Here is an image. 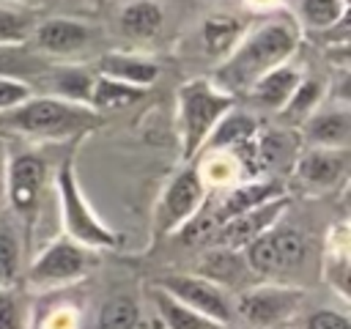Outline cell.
<instances>
[{
  "label": "cell",
  "mask_w": 351,
  "mask_h": 329,
  "mask_svg": "<svg viewBox=\"0 0 351 329\" xmlns=\"http://www.w3.org/2000/svg\"><path fill=\"white\" fill-rule=\"evenodd\" d=\"M302 27L296 16L291 14H274L271 19L244 30V36L236 41V47L222 58L217 66L211 82L239 99L250 90V85L263 77L266 71L288 63L302 41Z\"/></svg>",
  "instance_id": "obj_1"
},
{
  "label": "cell",
  "mask_w": 351,
  "mask_h": 329,
  "mask_svg": "<svg viewBox=\"0 0 351 329\" xmlns=\"http://www.w3.org/2000/svg\"><path fill=\"white\" fill-rule=\"evenodd\" d=\"M101 123H104V115H99L93 107L47 96V93L44 96L33 93L27 101L0 112V132L44 140V143L74 140L96 132Z\"/></svg>",
  "instance_id": "obj_2"
},
{
  "label": "cell",
  "mask_w": 351,
  "mask_h": 329,
  "mask_svg": "<svg viewBox=\"0 0 351 329\" xmlns=\"http://www.w3.org/2000/svg\"><path fill=\"white\" fill-rule=\"evenodd\" d=\"M239 99L219 90L208 77L186 80L176 93V132L181 164L195 162L217 123L236 107Z\"/></svg>",
  "instance_id": "obj_3"
},
{
  "label": "cell",
  "mask_w": 351,
  "mask_h": 329,
  "mask_svg": "<svg viewBox=\"0 0 351 329\" xmlns=\"http://www.w3.org/2000/svg\"><path fill=\"white\" fill-rule=\"evenodd\" d=\"M55 195H58L63 236H69L71 241H77L88 249H118L123 244L121 233H115L93 211L90 200L85 197L71 156H66L55 173Z\"/></svg>",
  "instance_id": "obj_4"
},
{
  "label": "cell",
  "mask_w": 351,
  "mask_h": 329,
  "mask_svg": "<svg viewBox=\"0 0 351 329\" xmlns=\"http://www.w3.org/2000/svg\"><path fill=\"white\" fill-rule=\"evenodd\" d=\"M247 269L255 277L277 280L288 271H296L307 255V236L291 222H274L252 244L241 249Z\"/></svg>",
  "instance_id": "obj_5"
},
{
  "label": "cell",
  "mask_w": 351,
  "mask_h": 329,
  "mask_svg": "<svg viewBox=\"0 0 351 329\" xmlns=\"http://www.w3.org/2000/svg\"><path fill=\"white\" fill-rule=\"evenodd\" d=\"M5 200L8 211L22 228L25 241H30L38 211H41V195L47 186V162L36 154H14L5 162Z\"/></svg>",
  "instance_id": "obj_6"
},
{
  "label": "cell",
  "mask_w": 351,
  "mask_h": 329,
  "mask_svg": "<svg viewBox=\"0 0 351 329\" xmlns=\"http://www.w3.org/2000/svg\"><path fill=\"white\" fill-rule=\"evenodd\" d=\"M206 197H208V189L195 162L181 164L159 195V203L154 208V233L156 236L178 233L184 225H189L203 211Z\"/></svg>",
  "instance_id": "obj_7"
},
{
  "label": "cell",
  "mask_w": 351,
  "mask_h": 329,
  "mask_svg": "<svg viewBox=\"0 0 351 329\" xmlns=\"http://www.w3.org/2000/svg\"><path fill=\"white\" fill-rule=\"evenodd\" d=\"M96 266L93 249L71 241L69 236L52 239L25 269V280L36 288H60L74 285Z\"/></svg>",
  "instance_id": "obj_8"
},
{
  "label": "cell",
  "mask_w": 351,
  "mask_h": 329,
  "mask_svg": "<svg viewBox=\"0 0 351 329\" xmlns=\"http://www.w3.org/2000/svg\"><path fill=\"white\" fill-rule=\"evenodd\" d=\"M302 299H304V291L296 285L261 282V285L241 291L233 310L255 329H274V326L285 324L288 318H293Z\"/></svg>",
  "instance_id": "obj_9"
},
{
  "label": "cell",
  "mask_w": 351,
  "mask_h": 329,
  "mask_svg": "<svg viewBox=\"0 0 351 329\" xmlns=\"http://www.w3.org/2000/svg\"><path fill=\"white\" fill-rule=\"evenodd\" d=\"M154 285H159L162 291H167L170 296H176L178 302H184L186 307H192L195 313H200L203 318H208L217 326H222L233 318V302H230L228 291L203 274H184V271L165 274Z\"/></svg>",
  "instance_id": "obj_10"
},
{
  "label": "cell",
  "mask_w": 351,
  "mask_h": 329,
  "mask_svg": "<svg viewBox=\"0 0 351 329\" xmlns=\"http://www.w3.org/2000/svg\"><path fill=\"white\" fill-rule=\"evenodd\" d=\"M288 211V197L280 195L263 206H255L244 214H236L225 222H219L217 228L208 230V241L214 249H230V252H241L247 244H252L263 230H269L274 222L282 219V214Z\"/></svg>",
  "instance_id": "obj_11"
},
{
  "label": "cell",
  "mask_w": 351,
  "mask_h": 329,
  "mask_svg": "<svg viewBox=\"0 0 351 329\" xmlns=\"http://www.w3.org/2000/svg\"><path fill=\"white\" fill-rule=\"evenodd\" d=\"M93 27L74 16H49L38 19L30 33V49L47 58H74L90 49Z\"/></svg>",
  "instance_id": "obj_12"
},
{
  "label": "cell",
  "mask_w": 351,
  "mask_h": 329,
  "mask_svg": "<svg viewBox=\"0 0 351 329\" xmlns=\"http://www.w3.org/2000/svg\"><path fill=\"white\" fill-rule=\"evenodd\" d=\"M348 173V151L307 148L293 159V175L304 192L324 195L337 189Z\"/></svg>",
  "instance_id": "obj_13"
},
{
  "label": "cell",
  "mask_w": 351,
  "mask_h": 329,
  "mask_svg": "<svg viewBox=\"0 0 351 329\" xmlns=\"http://www.w3.org/2000/svg\"><path fill=\"white\" fill-rule=\"evenodd\" d=\"M93 69L101 77H110V80H118V82H126V85H134L143 90H148L162 74V66L154 58L140 55V52H126V49L104 52Z\"/></svg>",
  "instance_id": "obj_14"
},
{
  "label": "cell",
  "mask_w": 351,
  "mask_h": 329,
  "mask_svg": "<svg viewBox=\"0 0 351 329\" xmlns=\"http://www.w3.org/2000/svg\"><path fill=\"white\" fill-rule=\"evenodd\" d=\"M302 80H304V71L288 60V63H282V66L266 71L263 77H258V80L250 85V90H247L244 96L250 99V104H252L255 110L280 112V110L288 104V99L293 96V90H296V85H299Z\"/></svg>",
  "instance_id": "obj_15"
},
{
  "label": "cell",
  "mask_w": 351,
  "mask_h": 329,
  "mask_svg": "<svg viewBox=\"0 0 351 329\" xmlns=\"http://www.w3.org/2000/svg\"><path fill=\"white\" fill-rule=\"evenodd\" d=\"M302 137L307 148H332V151H348L351 145V112L348 107L337 110H315L302 123Z\"/></svg>",
  "instance_id": "obj_16"
},
{
  "label": "cell",
  "mask_w": 351,
  "mask_h": 329,
  "mask_svg": "<svg viewBox=\"0 0 351 329\" xmlns=\"http://www.w3.org/2000/svg\"><path fill=\"white\" fill-rule=\"evenodd\" d=\"M38 82H44L49 88L47 96H58L66 101H77V104H88L93 82H96V69L88 66H47L38 74Z\"/></svg>",
  "instance_id": "obj_17"
},
{
  "label": "cell",
  "mask_w": 351,
  "mask_h": 329,
  "mask_svg": "<svg viewBox=\"0 0 351 329\" xmlns=\"http://www.w3.org/2000/svg\"><path fill=\"white\" fill-rule=\"evenodd\" d=\"M118 33L129 41H148L165 27V8L159 0H129L118 11Z\"/></svg>",
  "instance_id": "obj_18"
},
{
  "label": "cell",
  "mask_w": 351,
  "mask_h": 329,
  "mask_svg": "<svg viewBox=\"0 0 351 329\" xmlns=\"http://www.w3.org/2000/svg\"><path fill=\"white\" fill-rule=\"evenodd\" d=\"M195 167L206 184V189L211 186H236L241 184L244 178L252 181L241 164V159L233 154V151H203L197 159H195Z\"/></svg>",
  "instance_id": "obj_19"
},
{
  "label": "cell",
  "mask_w": 351,
  "mask_h": 329,
  "mask_svg": "<svg viewBox=\"0 0 351 329\" xmlns=\"http://www.w3.org/2000/svg\"><path fill=\"white\" fill-rule=\"evenodd\" d=\"M25 236L8 208H0V285H11L22 274Z\"/></svg>",
  "instance_id": "obj_20"
},
{
  "label": "cell",
  "mask_w": 351,
  "mask_h": 329,
  "mask_svg": "<svg viewBox=\"0 0 351 329\" xmlns=\"http://www.w3.org/2000/svg\"><path fill=\"white\" fill-rule=\"evenodd\" d=\"M148 296H151L165 329H219L217 324H211L208 318H203L200 313H195L192 307H186L184 302H178L167 291H162L159 285H151Z\"/></svg>",
  "instance_id": "obj_21"
},
{
  "label": "cell",
  "mask_w": 351,
  "mask_h": 329,
  "mask_svg": "<svg viewBox=\"0 0 351 329\" xmlns=\"http://www.w3.org/2000/svg\"><path fill=\"white\" fill-rule=\"evenodd\" d=\"M255 156L261 164V173L266 170H277L282 164H291L296 159V140L291 137V132L285 129H258L255 137Z\"/></svg>",
  "instance_id": "obj_22"
},
{
  "label": "cell",
  "mask_w": 351,
  "mask_h": 329,
  "mask_svg": "<svg viewBox=\"0 0 351 329\" xmlns=\"http://www.w3.org/2000/svg\"><path fill=\"white\" fill-rule=\"evenodd\" d=\"M326 282L346 299L348 296V228L340 222L326 236V258H324Z\"/></svg>",
  "instance_id": "obj_23"
},
{
  "label": "cell",
  "mask_w": 351,
  "mask_h": 329,
  "mask_svg": "<svg viewBox=\"0 0 351 329\" xmlns=\"http://www.w3.org/2000/svg\"><path fill=\"white\" fill-rule=\"evenodd\" d=\"M244 36V22H239L236 16L230 14H214V16H206L203 25H200V41H203V49L214 58H225L236 41Z\"/></svg>",
  "instance_id": "obj_24"
},
{
  "label": "cell",
  "mask_w": 351,
  "mask_h": 329,
  "mask_svg": "<svg viewBox=\"0 0 351 329\" xmlns=\"http://www.w3.org/2000/svg\"><path fill=\"white\" fill-rule=\"evenodd\" d=\"M143 96H145L143 88H134V85H126V82H118V80H110V77L96 74V82H93L88 107H93L99 115H107V112H115V110H123V107L137 104Z\"/></svg>",
  "instance_id": "obj_25"
},
{
  "label": "cell",
  "mask_w": 351,
  "mask_h": 329,
  "mask_svg": "<svg viewBox=\"0 0 351 329\" xmlns=\"http://www.w3.org/2000/svg\"><path fill=\"white\" fill-rule=\"evenodd\" d=\"M348 14V0H299L296 8V22L304 30H332L337 27Z\"/></svg>",
  "instance_id": "obj_26"
},
{
  "label": "cell",
  "mask_w": 351,
  "mask_h": 329,
  "mask_svg": "<svg viewBox=\"0 0 351 329\" xmlns=\"http://www.w3.org/2000/svg\"><path fill=\"white\" fill-rule=\"evenodd\" d=\"M140 326V304L129 293H112L104 299L96 315V329H137Z\"/></svg>",
  "instance_id": "obj_27"
},
{
  "label": "cell",
  "mask_w": 351,
  "mask_h": 329,
  "mask_svg": "<svg viewBox=\"0 0 351 329\" xmlns=\"http://www.w3.org/2000/svg\"><path fill=\"white\" fill-rule=\"evenodd\" d=\"M321 99H324V82H321V80H313V77L304 74V80L296 85L293 96H291L288 104L280 110V115L285 118V123H291V126H302V123L318 110Z\"/></svg>",
  "instance_id": "obj_28"
},
{
  "label": "cell",
  "mask_w": 351,
  "mask_h": 329,
  "mask_svg": "<svg viewBox=\"0 0 351 329\" xmlns=\"http://www.w3.org/2000/svg\"><path fill=\"white\" fill-rule=\"evenodd\" d=\"M36 22V14L27 8L0 5V47H25Z\"/></svg>",
  "instance_id": "obj_29"
},
{
  "label": "cell",
  "mask_w": 351,
  "mask_h": 329,
  "mask_svg": "<svg viewBox=\"0 0 351 329\" xmlns=\"http://www.w3.org/2000/svg\"><path fill=\"white\" fill-rule=\"evenodd\" d=\"M44 69H47L44 58L36 55L33 49H27V47H0V74L25 80V77H38Z\"/></svg>",
  "instance_id": "obj_30"
},
{
  "label": "cell",
  "mask_w": 351,
  "mask_h": 329,
  "mask_svg": "<svg viewBox=\"0 0 351 329\" xmlns=\"http://www.w3.org/2000/svg\"><path fill=\"white\" fill-rule=\"evenodd\" d=\"M30 96H33V85L27 80H16V77L0 74V112L27 101Z\"/></svg>",
  "instance_id": "obj_31"
},
{
  "label": "cell",
  "mask_w": 351,
  "mask_h": 329,
  "mask_svg": "<svg viewBox=\"0 0 351 329\" xmlns=\"http://www.w3.org/2000/svg\"><path fill=\"white\" fill-rule=\"evenodd\" d=\"M80 326V310L74 304H52L41 318L36 329H77Z\"/></svg>",
  "instance_id": "obj_32"
},
{
  "label": "cell",
  "mask_w": 351,
  "mask_h": 329,
  "mask_svg": "<svg viewBox=\"0 0 351 329\" xmlns=\"http://www.w3.org/2000/svg\"><path fill=\"white\" fill-rule=\"evenodd\" d=\"M0 329H25L22 304L8 285H0Z\"/></svg>",
  "instance_id": "obj_33"
},
{
  "label": "cell",
  "mask_w": 351,
  "mask_h": 329,
  "mask_svg": "<svg viewBox=\"0 0 351 329\" xmlns=\"http://www.w3.org/2000/svg\"><path fill=\"white\" fill-rule=\"evenodd\" d=\"M302 329H351V321H348V315L340 313V310L321 307V310H313V313L304 318Z\"/></svg>",
  "instance_id": "obj_34"
},
{
  "label": "cell",
  "mask_w": 351,
  "mask_h": 329,
  "mask_svg": "<svg viewBox=\"0 0 351 329\" xmlns=\"http://www.w3.org/2000/svg\"><path fill=\"white\" fill-rule=\"evenodd\" d=\"M252 11H271V8H277L282 0H244Z\"/></svg>",
  "instance_id": "obj_35"
},
{
  "label": "cell",
  "mask_w": 351,
  "mask_h": 329,
  "mask_svg": "<svg viewBox=\"0 0 351 329\" xmlns=\"http://www.w3.org/2000/svg\"><path fill=\"white\" fill-rule=\"evenodd\" d=\"M0 159H3V143H0Z\"/></svg>",
  "instance_id": "obj_36"
}]
</instances>
